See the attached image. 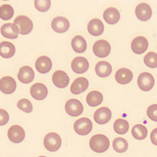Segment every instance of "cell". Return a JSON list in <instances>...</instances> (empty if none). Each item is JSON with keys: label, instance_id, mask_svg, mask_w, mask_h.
I'll use <instances>...</instances> for the list:
<instances>
[{"label": "cell", "instance_id": "obj_27", "mask_svg": "<svg viewBox=\"0 0 157 157\" xmlns=\"http://www.w3.org/2000/svg\"><path fill=\"white\" fill-rule=\"evenodd\" d=\"M1 56L5 59H9L14 55L15 47L9 42H2L1 43Z\"/></svg>", "mask_w": 157, "mask_h": 157}, {"label": "cell", "instance_id": "obj_19", "mask_svg": "<svg viewBox=\"0 0 157 157\" xmlns=\"http://www.w3.org/2000/svg\"><path fill=\"white\" fill-rule=\"evenodd\" d=\"M34 72L33 69L28 66H23L20 69L18 74V78L21 82L29 83L33 81Z\"/></svg>", "mask_w": 157, "mask_h": 157}, {"label": "cell", "instance_id": "obj_26", "mask_svg": "<svg viewBox=\"0 0 157 157\" xmlns=\"http://www.w3.org/2000/svg\"><path fill=\"white\" fill-rule=\"evenodd\" d=\"M103 101V95L98 91H91L86 96V102L90 107H97L102 103Z\"/></svg>", "mask_w": 157, "mask_h": 157}, {"label": "cell", "instance_id": "obj_9", "mask_svg": "<svg viewBox=\"0 0 157 157\" xmlns=\"http://www.w3.org/2000/svg\"><path fill=\"white\" fill-rule=\"evenodd\" d=\"M16 81L10 76L4 77L0 80V90L6 94L13 93L16 90Z\"/></svg>", "mask_w": 157, "mask_h": 157}, {"label": "cell", "instance_id": "obj_24", "mask_svg": "<svg viewBox=\"0 0 157 157\" xmlns=\"http://www.w3.org/2000/svg\"><path fill=\"white\" fill-rule=\"evenodd\" d=\"M112 71V65L106 61H100L96 65V73L100 77H107L110 75Z\"/></svg>", "mask_w": 157, "mask_h": 157}, {"label": "cell", "instance_id": "obj_37", "mask_svg": "<svg viewBox=\"0 0 157 157\" xmlns=\"http://www.w3.org/2000/svg\"><path fill=\"white\" fill-rule=\"evenodd\" d=\"M150 139L152 144L157 146V128L155 129L151 132Z\"/></svg>", "mask_w": 157, "mask_h": 157}, {"label": "cell", "instance_id": "obj_11", "mask_svg": "<svg viewBox=\"0 0 157 157\" xmlns=\"http://www.w3.org/2000/svg\"><path fill=\"white\" fill-rule=\"evenodd\" d=\"M112 112L107 107H102L97 109L94 114L95 121L98 124H105L112 118Z\"/></svg>", "mask_w": 157, "mask_h": 157}, {"label": "cell", "instance_id": "obj_36", "mask_svg": "<svg viewBox=\"0 0 157 157\" xmlns=\"http://www.w3.org/2000/svg\"><path fill=\"white\" fill-rule=\"evenodd\" d=\"M10 119L8 113L4 109H0V125L3 126L6 124Z\"/></svg>", "mask_w": 157, "mask_h": 157}, {"label": "cell", "instance_id": "obj_7", "mask_svg": "<svg viewBox=\"0 0 157 157\" xmlns=\"http://www.w3.org/2000/svg\"><path fill=\"white\" fill-rule=\"evenodd\" d=\"M94 54L99 58H105L110 54V44L105 40H99L96 42L93 47Z\"/></svg>", "mask_w": 157, "mask_h": 157}, {"label": "cell", "instance_id": "obj_20", "mask_svg": "<svg viewBox=\"0 0 157 157\" xmlns=\"http://www.w3.org/2000/svg\"><path fill=\"white\" fill-rule=\"evenodd\" d=\"M1 32L5 37L12 39L17 38L19 33L18 27L14 23H6L2 25Z\"/></svg>", "mask_w": 157, "mask_h": 157}, {"label": "cell", "instance_id": "obj_22", "mask_svg": "<svg viewBox=\"0 0 157 157\" xmlns=\"http://www.w3.org/2000/svg\"><path fill=\"white\" fill-rule=\"evenodd\" d=\"M87 29L91 35L99 36L101 35L104 31V26L100 20L93 19L89 22Z\"/></svg>", "mask_w": 157, "mask_h": 157}, {"label": "cell", "instance_id": "obj_30", "mask_svg": "<svg viewBox=\"0 0 157 157\" xmlns=\"http://www.w3.org/2000/svg\"><path fill=\"white\" fill-rule=\"evenodd\" d=\"M113 148L118 153H124L128 148V144L126 140L122 137H118L113 141Z\"/></svg>", "mask_w": 157, "mask_h": 157}, {"label": "cell", "instance_id": "obj_13", "mask_svg": "<svg viewBox=\"0 0 157 157\" xmlns=\"http://www.w3.org/2000/svg\"><path fill=\"white\" fill-rule=\"evenodd\" d=\"M148 47V42L146 38L143 36L136 37L132 42V50L135 54H143L147 50Z\"/></svg>", "mask_w": 157, "mask_h": 157}, {"label": "cell", "instance_id": "obj_18", "mask_svg": "<svg viewBox=\"0 0 157 157\" xmlns=\"http://www.w3.org/2000/svg\"><path fill=\"white\" fill-rule=\"evenodd\" d=\"M52 67V62L49 57L41 56L37 59L36 68L38 72L46 74L49 72Z\"/></svg>", "mask_w": 157, "mask_h": 157}, {"label": "cell", "instance_id": "obj_16", "mask_svg": "<svg viewBox=\"0 0 157 157\" xmlns=\"http://www.w3.org/2000/svg\"><path fill=\"white\" fill-rule=\"evenodd\" d=\"M30 93L32 97L35 99L37 100H42L48 95V89L42 83H35L31 87Z\"/></svg>", "mask_w": 157, "mask_h": 157}, {"label": "cell", "instance_id": "obj_1", "mask_svg": "<svg viewBox=\"0 0 157 157\" xmlns=\"http://www.w3.org/2000/svg\"><path fill=\"white\" fill-rule=\"evenodd\" d=\"M90 148L96 153H103L109 148V140L107 136L102 134L94 135L90 141Z\"/></svg>", "mask_w": 157, "mask_h": 157}, {"label": "cell", "instance_id": "obj_29", "mask_svg": "<svg viewBox=\"0 0 157 157\" xmlns=\"http://www.w3.org/2000/svg\"><path fill=\"white\" fill-rule=\"evenodd\" d=\"M113 128L115 132L119 135H124L129 130L128 122L125 119H118L114 122Z\"/></svg>", "mask_w": 157, "mask_h": 157}, {"label": "cell", "instance_id": "obj_12", "mask_svg": "<svg viewBox=\"0 0 157 157\" xmlns=\"http://www.w3.org/2000/svg\"><path fill=\"white\" fill-rule=\"evenodd\" d=\"M135 13L139 20L142 21H146L150 19L152 16V9L148 4L141 3L137 5L135 10Z\"/></svg>", "mask_w": 157, "mask_h": 157}, {"label": "cell", "instance_id": "obj_6", "mask_svg": "<svg viewBox=\"0 0 157 157\" xmlns=\"http://www.w3.org/2000/svg\"><path fill=\"white\" fill-rule=\"evenodd\" d=\"M137 84L140 90L144 91H148L152 90L154 86V78L149 73H142L138 78Z\"/></svg>", "mask_w": 157, "mask_h": 157}, {"label": "cell", "instance_id": "obj_32", "mask_svg": "<svg viewBox=\"0 0 157 157\" xmlns=\"http://www.w3.org/2000/svg\"><path fill=\"white\" fill-rule=\"evenodd\" d=\"M144 63L151 68L157 67V54L152 52L148 53L144 58Z\"/></svg>", "mask_w": 157, "mask_h": 157}, {"label": "cell", "instance_id": "obj_3", "mask_svg": "<svg viewBox=\"0 0 157 157\" xmlns=\"http://www.w3.org/2000/svg\"><path fill=\"white\" fill-rule=\"evenodd\" d=\"M14 24L18 27L19 33L23 35L29 34L33 29V23L32 20L24 15L18 16L15 19Z\"/></svg>", "mask_w": 157, "mask_h": 157}, {"label": "cell", "instance_id": "obj_2", "mask_svg": "<svg viewBox=\"0 0 157 157\" xmlns=\"http://www.w3.org/2000/svg\"><path fill=\"white\" fill-rule=\"evenodd\" d=\"M44 145L48 151L55 152L61 147V137L55 132H50L44 138Z\"/></svg>", "mask_w": 157, "mask_h": 157}, {"label": "cell", "instance_id": "obj_35", "mask_svg": "<svg viewBox=\"0 0 157 157\" xmlns=\"http://www.w3.org/2000/svg\"><path fill=\"white\" fill-rule=\"evenodd\" d=\"M147 116L154 121L157 122V104L150 105L147 110Z\"/></svg>", "mask_w": 157, "mask_h": 157}, {"label": "cell", "instance_id": "obj_14", "mask_svg": "<svg viewBox=\"0 0 157 157\" xmlns=\"http://www.w3.org/2000/svg\"><path fill=\"white\" fill-rule=\"evenodd\" d=\"M70 27L68 20L63 17H57L52 22V28L58 33H63L67 32Z\"/></svg>", "mask_w": 157, "mask_h": 157}, {"label": "cell", "instance_id": "obj_23", "mask_svg": "<svg viewBox=\"0 0 157 157\" xmlns=\"http://www.w3.org/2000/svg\"><path fill=\"white\" fill-rule=\"evenodd\" d=\"M103 17L105 22L109 24H115L120 19V13L117 9L114 7H109L105 10Z\"/></svg>", "mask_w": 157, "mask_h": 157}, {"label": "cell", "instance_id": "obj_4", "mask_svg": "<svg viewBox=\"0 0 157 157\" xmlns=\"http://www.w3.org/2000/svg\"><path fill=\"white\" fill-rule=\"evenodd\" d=\"M92 123L87 118L83 117L75 122L74 128L77 134L81 136L88 135L92 131Z\"/></svg>", "mask_w": 157, "mask_h": 157}, {"label": "cell", "instance_id": "obj_21", "mask_svg": "<svg viewBox=\"0 0 157 157\" xmlns=\"http://www.w3.org/2000/svg\"><path fill=\"white\" fill-rule=\"evenodd\" d=\"M115 78L117 82L121 85H126L132 80L133 74L128 69L123 68L117 71Z\"/></svg>", "mask_w": 157, "mask_h": 157}, {"label": "cell", "instance_id": "obj_17", "mask_svg": "<svg viewBox=\"0 0 157 157\" xmlns=\"http://www.w3.org/2000/svg\"><path fill=\"white\" fill-rule=\"evenodd\" d=\"M89 82L86 78L83 77L78 78L72 83L70 90L74 94H79L87 90Z\"/></svg>", "mask_w": 157, "mask_h": 157}, {"label": "cell", "instance_id": "obj_28", "mask_svg": "<svg viewBox=\"0 0 157 157\" xmlns=\"http://www.w3.org/2000/svg\"><path fill=\"white\" fill-rule=\"evenodd\" d=\"M148 131L147 128L141 124H137L132 127V134L135 139L137 140H143L146 138Z\"/></svg>", "mask_w": 157, "mask_h": 157}, {"label": "cell", "instance_id": "obj_38", "mask_svg": "<svg viewBox=\"0 0 157 157\" xmlns=\"http://www.w3.org/2000/svg\"><path fill=\"white\" fill-rule=\"evenodd\" d=\"M45 157V156H39V157Z\"/></svg>", "mask_w": 157, "mask_h": 157}, {"label": "cell", "instance_id": "obj_10", "mask_svg": "<svg viewBox=\"0 0 157 157\" xmlns=\"http://www.w3.org/2000/svg\"><path fill=\"white\" fill-rule=\"evenodd\" d=\"M88 60L82 56H78L74 59L71 63V68L73 71L77 74L86 72L89 68Z\"/></svg>", "mask_w": 157, "mask_h": 157}, {"label": "cell", "instance_id": "obj_31", "mask_svg": "<svg viewBox=\"0 0 157 157\" xmlns=\"http://www.w3.org/2000/svg\"><path fill=\"white\" fill-rule=\"evenodd\" d=\"M13 15L14 10L11 6L5 4L0 7V17L2 19L9 20L12 18Z\"/></svg>", "mask_w": 157, "mask_h": 157}, {"label": "cell", "instance_id": "obj_34", "mask_svg": "<svg viewBox=\"0 0 157 157\" xmlns=\"http://www.w3.org/2000/svg\"><path fill=\"white\" fill-rule=\"evenodd\" d=\"M36 9L40 12H46L50 9L51 1L49 0H38L34 1Z\"/></svg>", "mask_w": 157, "mask_h": 157}, {"label": "cell", "instance_id": "obj_15", "mask_svg": "<svg viewBox=\"0 0 157 157\" xmlns=\"http://www.w3.org/2000/svg\"><path fill=\"white\" fill-rule=\"evenodd\" d=\"M52 81L56 86L59 88H63L68 85L69 78L65 72L58 70L53 74Z\"/></svg>", "mask_w": 157, "mask_h": 157}, {"label": "cell", "instance_id": "obj_33", "mask_svg": "<svg viewBox=\"0 0 157 157\" xmlns=\"http://www.w3.org/2000/svg\"><path fill=\"white\" fill-rule=\"evenodd\" d=\"M17 107L26 113H31L33 109L32 103L27 99H22L19 101L17 103Z\"/></svg>", "mask_w": 157, "mask_h": 157}, {"label": "cell", "instance_id": "obj_5", "mask_svg": "<svg viewBox=\"0 0 157 157\" xmlns=\"http://www.w3.org/2000/svg\"><path fill=\"white\" fill-rule=\"evenodd\" d=\"M65 111L71 117H78L82 113L83 107L80 101L75 99L69 100L65 105Z\"/></svg>", "mask_w": 157, "mask_h": 157}, {"label": "cell", "instance_id": "obj_8", "mask_svg": "<svg viewBox=\"0 0 157 157\" xmlns=\"http://www.w3.org/2000/svg\"><path fill=\"white\" fill-rule=\"evenodd\" d=\"M7 136L11 142L18 144L24 140L25 132L21 126L19 125H13L8 130Z\"/></svg>", "mask_w": 157, "mask_h": 157}, {"label": "cell", "instance_id": "obj_25", "mask_svg": "<svg viewBox=\"0 0 157 157\" xmlns=\"http://www.w3.org/2000/svg\"><path fill=\"white\" fill-rule=\"evenodd\" d=\"M73 49L76 53H84L87 48V44L86 40L80 36L74 37L71 41Z\"/></svg>", "mask_w": 157, "mask_h": 157}]
</instances>
